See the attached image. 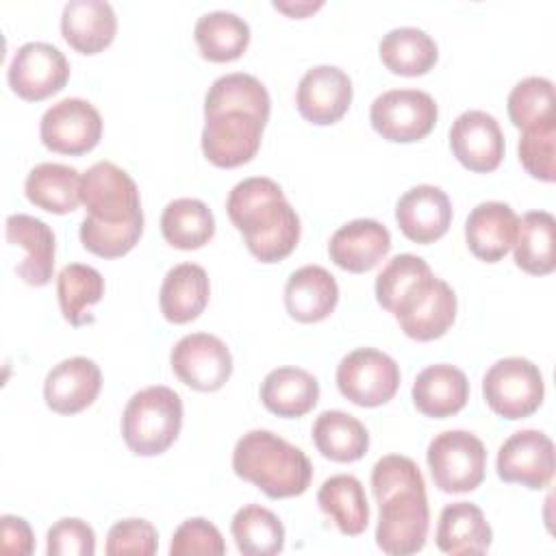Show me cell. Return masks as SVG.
<instances>
[{"instance_id": "e575fe53", "label": "cell", "mask_w": 556, "mask_h": 556, "mask_svg": "<svg viewBox=\"0 0 556 556\" xmlns=\"http://www.w3.org/2000/svg\"><path fill=\"white\" fill-rule=\"evenodd\" d=\"M556 219L547 211H530L519 219L515 239V263L519 269L532 276L552 274L556 267L554 258Z\"/></svg>"}, {"instance_id": "60d3db41", "label": "cell", "mask_w": 556, "mask_h": 556, "mask_svg": "<svg viewBox=\"0 0 556 556\" xmlns=\"http://www.w3.org/2000/svg\"><path fill=\"white\" fill-rule=\"evenodd\" d=\"M159 547L156 528L148 519H122L111 526L106 534V554H139L152 556Z\"/></svg>"}, {"instance_id": "30bf717a", "label": "cell", "mask_w": 556, "mask_h": 556, "mask_svg": "<svg viewBox=\"0 0 556 556\" xmlns=\"http://www.w3.org/2000/svg\"><path fill=\"white\" fill-rule=\"evenodd\" d=\"M437 102L421 89H391L380 93L369 109V122L387 141H419L434 128Z\"/></svg>"}, {"instance_id": "f546056e", "label": "cell", "mask_w": 556, "mask_h": 556, "mask_svg": "<svg viewBox=\"0 0 556 556\" xmlns=\"http://www.w3.org/2000/svg\"><path fill=\"white\" fill-rule=\"evenodd\" d=\"M317 504L345 536L363 534L369 523V504L356 476L337 473L324 480L317 491Z\"/></svg>"}, {"instance_id": "74e56055", "label": "cell", "mask_w": 556, "mask_h": 556, "mask_svg": "<svg viewBox=\"0 0 556 556\" xmlns=\"http://www.w3.org/2000/svg\"><path fill=\"white\" fill-rule=\"evenodd\" d=\"M506 106L510 122L521 130L556 117L552 80L543 76H528L519 80L508 93Z\"/></svg>"}, {"instance_id": "cb8c5ba5", "label": "cell", "mask_w": 556, "mask_h": 556, "mask_svg": "<svg viewBox=\"0 0 556 556\" xmlns=\"http://www.w3.org/2000/svg\"><path fill=\"white\" fill-rule=\"evenodd\" d=\"M339 302V285L321 265H304L295 269L285 285L287 313L302 321L315 324L326 319Z\"/></svg>"}, {"instance_id": "f35d334b", "label": "cell", "mask_w": 556, "mask_h": 556, "mask_svg": "<svg viewBox=\"0 0 556 556\" xmlns=\"http://www.w3.org/2000/svg\"><path fill=\"white\" fill-rule=\"evenodd\" d=\"M556 117L530 126L519 139V161L523 169L543 182H554L556 178Z\"/></svg>"}, {"instance_id": "ac0fdd59", "label": "cell", "mask_w": 556, "mask_h": 556, "mask_svg": "<svg viewBox=\"0 0 556 556\" xmlns=\"http://www.w3.org/2000/svg\"><path fill=\"white\" fill-rule=\"evenodd\" d=\"M100 387V367L87 356H72L48 371L43 382V400L54 413L74 415L93 404Z\"/></svg>"}, {"instance_id": "7a4b0ae2", "label": "cell", "mask_w": 556, "mask_h": 556, "mask_svg": "<svg viewBox=\"0 0 556 556\" xmlns=\"http://www.w3.org/2000/svg\"><path fill=\"white\" fill-rule=\"evenodd\" d=\"M80 202L87 215L78 235L91 254L117 258L137 245L143 232L141 198L122 167L111 161L93 163L80 176Z\"/></svg>"}, {"instance_id": "f1b7e54d", "label": "cell", "mask_w": 556, "mask_h": 556, "mask_svg": "<svg viewBox=\"0 0 556 556\" xmlns=\"http://www.w3.org/2000/svg\"><path fill=\"white\" fill-rule=\"evenodd\" d=\"M80 176L76 167L63 163H39L28 172L24 193L30 204L65 215L76 211L80 202Z\"/></svg>"}, {"instance_id": "e0dca14e", "label": "cell", "mask_w": 556, "mask_h": 556, "mask_svg": "<svg viewBox=\"0 0 556 556\" xmlns=\"http://www.w3.org/2000/svg\"><path fill=\"white\" fill-rule=\"evenodd\" d=\"M295 104L306 122L317 126L334 124L352 104V80L337 65H315L300 78Z\"/></svg>"}, {"instance_id": "d590c367", "label": "cell", "mask_w": 556, "mask_h": 556, "mask_svg": "<svg viewBox=\"0 0 556 556\" xmlns=\"http://www.w3.org/2000/svg\"><path fill=\"white\" fill-rule=\"evenodd\" d=\"M104 295V278L102 274L83 263L65 265L56 276V298L63 317L72 326H85L93 321L89 308L98 304Z\"/></svg>"}, {"instance_id": "4dcf8cb0", "label": "cell", "mask_w": 556, "mask_h": 556, "mask_svg": "<svg viewBox=\"0 0 556 556\" xmlns=\"http://www.w3.org/2000/svg\"><path fill=\"white\" fill-rule=\"evenodd\" d=\"M380 59L393 74L421 76L437 63L439 48L434 39L415 26H400L389 30L378 46Z\"/></svg>"}, {"instance_id": "44dd1931", "label": "cell", "mask_w": 556, "mask_h": 556, "mask_svg": "<svg viewBox=\"0 0 556 556\" xmlns=\"http://www.w3.org/2000/svg\"><path fill=\"white\" fill-rule=\"evenodd\" d=\"M391 250V235L376 219H352L343 224L328 243L330 261L352 274L374 269Z\"/></svg>"}, {"instance_id": "5bb4252c", "label": "cell", "mask_w": 556, "mask_h": 556, "mask_svg": "<svg viewBox=\"0 0 556 556\" xmlns=\"http://www.w3.org/2000/svg\"><path fill=\"white\" fill-rule=\"evenodd\" d=\"M7 78L22 100L39 102L65 87L70 78V63L56 46L28 41L13 54Z\"/></svg>"}, {"instance_id": "8fae6325", "label": "cell", "mask_w": 556, "mask_h": 556, "mask_svg": "<svg viewBox=\"0 0 556 556\" xmlns=\"http://www.w3.org/2000/svg\"><path fill=\"white\" fill-rule=\"evenodd\" d=\"M337 387L352 404L374 408L395 395L400 367L389 354L376 348H358L337 365Z\"/></svg>"}, {"instance_id": "d6986e66", "label": "cell", "mask_w": 556, "mask_h": 556, "mask_svg": "<svg viewBox=\"0 0 556 556\" xmlns=\"http://www.w3.org/2000/svg\"><path fill=\"white\" fill-rule=\"evenodd\" d=\"M395 219L406 239L426 245L447 232L452 202L441 187L417 185L397 200Z\"/></svg>"}, {"instance_id": "ee69618b", "label": "cell", "mask_w": 556, "mask_h": 556, "mask_svg": "<svg viewBox=\"0 0 556 556\" xmlns=\"http://www.w3.org/2000/svg\"><path fill=\"white\" fill-rule=\"evenodd\" d=\"M321 7H324L321 0H317V2H280V0H276L274 2V9H278L291 17H304L308 13H315Z\"/></svg>"}, {"instance_id": "7402d4cb", "label": "cell", "mask_w": 556, "mask_h": 556, "mask_svg": "<svg viewBox=\"0 0 556 556\" xmlns=\"http://www.w3.org/2000/svg\"><path fill=\"white\" fill-rule=\"evenodd\" d=\"M7 241L24 250V258L15 265V274L33 287H43L54 271V232L52 228L24 213L7 217Z\"/></svg>"}, {"instance_id": "9a60e30c", "label": "cell", "mask_w": 556, "mask_h": 556, "mask_svg": "<svg viewBox=\"0 0 556 556\" xmlns=\"http://www.w3.org/2000/svg\"><path fill=\"white\" fill-rule=\"evenodd\" d=\"M497 476L528 489H545L554 476V443L541 430L510 434L497 452Z\"/></svg>"}, {"instance_id": "5b68a950", "label": "cell", "mask_w": 556, "mask_h": 556, "mask_svg": "<svg viewBox=\"0 0 556 556\" xmlns=\"http://www.w3.org/2000/svg\"><path fill=\"white\" fill-rule=\"evenodd\" d=\"M226 213L261 263L287 258L300 241V217L271 178L252 176L237 182L228 193Z\"/></svg>"}, {"instance_id": "2e32d148", "label": "cell", "mask_w": 556, "mask_h": 556, "mask_svg": "<svg viewBox=\"0 0 556 556\" xmlns=\"http://www.w3.org/2000/svg\"><path fill=\"white\" fill-rule=\"evenodd\" d=\"M450 148L463 167L486 174L497 169L504 159V132L491 113L471 109L454 119Z\"/></svg>"}, {"instance_id": "4316f807", "label": "cell", "mask_w": 556, "mask_h": 556, "mask_svg": "<svg viewBox=\"0 0 556 556\" xmlns=\"http://www.w3.org/2000/svg\"><path fill=\"white\" fill-rule=\"evenodd\" d=\"M493 530L480 506L454 502L441 510L437 523V547L445 554H484L491 547Z\"/></svg>"}, {"instance_id": "52a82bcc", "label": "cell", "mask_w": 556, "mask_h": 556, "mask_svg": "<svg viewBox=\"0 0 556 556\" xmlns=\"http://www.w3.org/2000/svg\"><path fill=\"white\" fill-rule=\"evenodd\" d=\"M182 426V400L163 384L137 391L122 415V437L137 456L163 454Z\"/></svg>"}, {"instance_id": "7bdbcfd3", "label": "cell", "mask_w": 556, "mask_h": 556, "mask_svg": "<svg viewBox=\"0 0 556 556\" xmlns=\"http://www.w3.org/2000/svg\"><path fill=\"white\" fill-rule=\"evenodd\" d=\"M0 539H2L0 547L4 554L28 556L35 549V536L28 521L15 515L0 517Z\"/></svg>"}, {"instance_id": "ba28073f", "label": "cell", "mask_w": 556, "mask_h": 556, "mask_svg": "<svg viewBox=\"0 0 556 556\" xmlns=\"http://www.w3.org/2000/svg\"><path fill=\"white\" fill-rule=\"evenodd\" d=\"M426 460L443 493H469L484 480V443L467 430H445L437 434L426 452Z\"/></svg>"}, {"instance_id": "4fadbf2b", "label": "cell", "mask_w": 556, "mask_h": 556, "mask_svg": "<svg viewBox=\"0 0 556 556\" xmlns=\"http://www.w3.org/2000/svg\"><path fill=\"white\" fill-rule=\"evenodd\" d=\"M41 141L59 154H85L102 137V117L98 109L83 98H63L54 102L39 124Z\"/></svg>"}, {"instance_id": "603a6c76", "label": "cell", "mask_w": 556, "mask_h": 556, "mask_svg": "<svg viewBox=\"0 0 556 556\" xmlns=\"http://www.w3.org/2000/svg\"><path fill=\"white\" fill-rule=\"evenodd\" d=\"M117 17L104 0H70L61 13L63 39L83 54H98L115 39Z\"/></svg>"}, {"instance_id": "3957f363", "label": "cell", "mask_w": 556, "mask_h": 556, "mask_svg": "<svg viewBox=\"0 0 556 556\" xmlns=\"http://www.w3.org/2000/svg\"><path fill=\"white\" fill-rule=\"evenodd\" d=\"M376 300L415 341L443 337L456 319L454 289L415 254H397L382 267L376 278Z\"/></svg>"}, {"instance_id": "9c48e42d", "label": "cell", "mask_w": 556, "mask_h": 556, "mask_svg": "<svg viewBox=\"0 0 556 556\" xmlns=\"http://www.w3.org/2000/svg\"><path fill=\"white\" fill-rule=\"evenodd\" d=\"M484 402L504 419L530 417L543 402L545 384L539 367L521 356L495 361L482 380Z\"/></svg>"}, {"instance_id": "d4e9b609", "label": "cell", "mask_w": 556, "mask_h": 556, "mask_svg": "<svg viewBox=\"0 0 556 556\" xmlns=\"http://www.w3.org/2000/svg\"><path fill=\"white\" fill-rule=\"evenodd\" d=\"M467 400L469 380L465 371L447 363L421 369L413 382V404L426 417H452L465 408Z\"/></svg>"}, {"instance_id": "8992f818", "label": "cell", "mask_w": 556, "mask_h": 556, "mask_svg": "<svg viewBox=\"0 0 556 556\" xmlns=\"http://www.w3.org/2000/svg\"><path fill=\"white\" fill-rule=\"evenodd\" d=\"M232 469L271 500L302 495L313 478L308 456L269 430H250L237 441Z\"/></svg>"}, {"instance_id": "8d00e7d4", "label": "cell", "mask_w": 556, "mask_h": 556, "mask_svg": "<svg viewBox=\"0 0 556 556\" xmlns=\"http://www.w3.org/2000/svg\"><path fill=\"white\" fill-rule=\"evenodd\" d=\"M230 532L239 552L245 556H274L285 547L282 521L258 504L239 508L230 521Z\"/></svg>"}, {"instance_id": "484cf974", "label": "cell", "mask_w": 556, "mask_h": 556, "mask_svg": "<svg viewBox=\"0 0 556 556\" xmlns=\"http://www.w3.org/2000/svg\"><path fill=\"white\" fill-rule=\"evenodd\" d=\"M208 276L204 267L195 263L174 265L161 285L159 306L167 321L187 324L193 321L208 304Z\"/></svg>"}, {"instance_id": "d6a6232c", "label": "cell", "mask_w": 556, "mask_h": 556, "mask_svg": "<svg viewBox=\"0 0 556 556\" xmlns=\"http://www.w3.org/2000/svg\"><path fill=\"white\" fill-rule=\"evenodd\" d=\"M193 37L204 59L226 63L245 52L250 43V26L232 11H211L198 17Z\"/></svg>"}, {"instance_id": "ab89813d", "label": "cell", "mask_w": 556, "mask_h": 556, "mask_svg": "<svg viewBox=\"0 0 556 556\" xmlns=\"http://www.w3.org/2000/svg\"><path fill=\"white\" fill-rule=\"evenodd\" d=\"M226 552V543L219 534V530L204 517H191L182 521L169 545L172 556H187V554H208V556H222Z\"/></svg>"}, {"instance_id": "b9f144b4", "label": "cell", "mask_w": 556, "mask_h": 556, "mask_svg": "<svg viewBox=\"0 0 556 556\" xmlns=\"http://www.w3.org/2000/svg\"><path fill=\"white\" fill-rule=\"evenodd\" d=\"M46 552L50 556H93L96 532L78 517H63L48 530Z\"/></svg>"}, {"instance_id": "6da1fadb", "label": "cell", "mask_w": 556, "mask_h": 556, "mask_svg": "<svg viewBox=\"0 0 556 556\" xmlns=\"http://www.w3.org/2000/svg\"><path fill=\"white\" fill-rule=\"evenodd\" d=\"M271 100L265 85L243 72L219 76L204 96L202 152L217 167H239L261 148Z\"/></svg>"}, {"instance_id": "ffe728a7", "label": "cell", "mask_w": 556, "mask_h": 556, "mask_svg": "<svg viewBox=\"0 0 556 556\" xmlns=\"http://www.w3.org/2000/svg\"><path fill=\"white\" fill-rule=\"evenodd\" d=\"M519 217L506 202H480L465 222V241L471 254L486 263L502 261L515 245Z\"/></svg>"}, {"instance_id": "277c9868", "label": "cell", "mask_w": 556, "mask_h": 556, "mask_svg": "<svg viewBox=\"0 0 556 556\" xmlns=\"http://www.w3.org/2000/svg\"><path fill=\"white\" fill-rule=\"evenodd\" d=\"M371 491L380 508L376 543L384 554L408 556L424 547L428 536L426 482L408 456L387 454L371 469Z\"/></svg>"}, {"instance_id": "1f68e13d", "label": "cell", "mask_w": 556, "mask_h": 556, "mask_svg": "<svg viewBox=\"0 0 556 556\" xmlns=\"http://www.w3.org/2000/svg\"><path fill=\"white\" fill-rule=\"evenodd\" d=\"M313 441L321 456L334 463H354L369 447V432L361 419L343 410H324L313 424Z\"/></svg>"}, {"instance_id": "83f0119b", "label": "cell", "mask_w": 556, "mask_h": 556, "mask_svg": "<svg viewBox=\"0 0 556 556\" xmlns=\"http://www.w3.org/2000/svg\"><path fill=\"white\" fill-rule=\"evenodd\" d=\"M319 382L302 367L271 369L261 384V402L278 417L295 419L315 408Z\"/></svg>"}, {"instance_id": "836d02e7", "label": "cell", "mask_w": 556, "mask_h": 556, "mask_svg": "<svg viewBox=\"0 0 556 556\" xmlns=\"http://www.w3.org/2000/svg\"><path fill=\"white\" fill-rule=\"evenodd\" d=\"M165 241L178 250H198L215 235V217L198 198L172 200L161 215Z\"/></svg>"}, {"instance_id": "7c38bea8", "label": "cell", "mask_w": 556, "mask_h": 556, "mask_svg": "<svg viewBox=\"0 0 556 556\" xmlns=\"http://www.w3.org/2000/svg\"><path fill=\"white\" fill-rule=\"evenodd\" d=\"M174 374L195 391H217L232 374V356L226 343L208 332H191L176 341L169 354Z\"/></svg>"}]
</instances>
